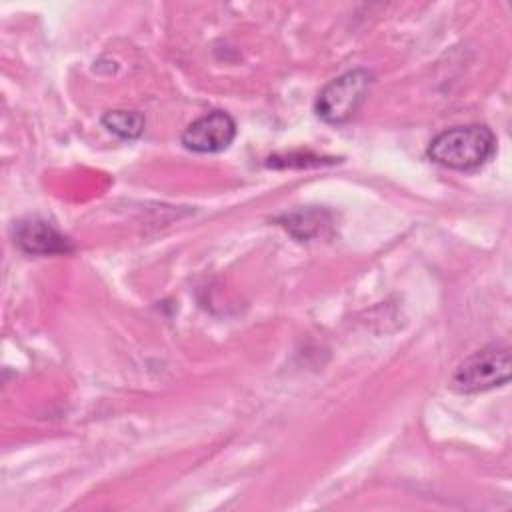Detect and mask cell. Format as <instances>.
I'll return each mask as SVG.
<instances>
[{"instance_id":"6da1fadb","label":"cell","mask_w":512,"mask_h":512,"mask_svg":"<svg viewBox=\"0 0 512 512\" xmlns=\"http://www.w3.org/2000/svg\"><path fill=\"white\" fill-rule=\"evenodd\" d=\"M494 152L496 136L486 124H464L442 130L426 148V156L434 164L462 172L478 170Z\"/></svg>"},{"instance_id":"7a4b0ae2","label":"cell","mask_w":512,"mask_h":512,"mask_svg":"<svg viewBox=\"0 0 512 512\" xmlns=\"http://www.w3.org/2000/svg\"><path fill=\"white\" fill-rule=\"evenodd\" d=\"M374 84V72L354 68L330 80L316 96L314 112L326 124H344L356 116Z\"/></svg>"},{"instance_id":"3957f363","label":"cell","mask_w":512,"mask_h":512,"mask_svg":"<svg viewBox=\"0 0 512 512\" xmlns=\"http://www.w3.org/2000/svg\"><path fill=\"white\" fill-rule=\"evenodd\" d=\"M510 348L506 344H488L464 358L452 374V388L462 394H474L508 384Z\"/></svg>"},{"instance_id":"277c9868","label":"cell","mask_w":512,"mask_h":512,"mask_svg":"<svg viewBox=\"0 0 512 512\" xmlns=\"http://www.w3.org/2000/svg\"><path fill=\"white\" fill-rule=\"evenodd\" d=\"M236 138V122L224 110H212L192 120L180 134L186 150L196 154H216L226 150Z\"/></svg>"},{"instance_id":"5b68a950","label":"cell","mask_w":512,"mask_h":512,"mask_svg":"<svg viewBox=\"0 0 512 512\" xmlns=\"http://www.w3.org/2000/svg\"><path fill=\"white\" fill-rule=\"evenodd\" d=\"M14 240L22 252L36 256L66 254L72 250L70 240L42 218H26L18 222L14 230Z\"/></svg>"},{"instance_id":"8992f818","label":"cell","mask_w":512,"mask_h":512,"mask_svg":"<svg viewBox=\"0 0 512 512\" xmlns=\"http://www.w3.org/2000/svg\"><path fill=\"white\" fill-rule=\"evenodd\" d=\"M146 118L138 110H108L102 116V126L122 140H136L144 132Z\"/></svg>"}]
</instances>
